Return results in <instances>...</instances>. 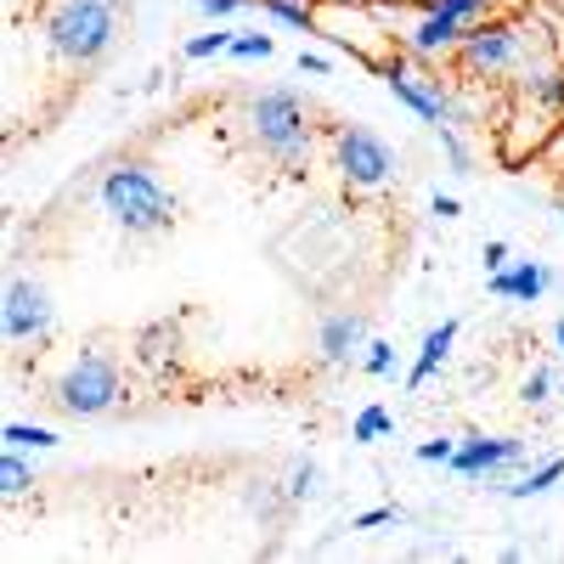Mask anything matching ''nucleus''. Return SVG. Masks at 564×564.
<instances>
[{
    "label": "nucleus",
    "instance_id": "nucleus-1",
    "mask_svg": "<svg viewBox=\"0 0 564 564\" xmlns=\"http://www.w3.org/2000/svg\"><path fill=\"white\" fill-rule=\"evenodd\" d=\"M243 135H249V148L265 164H276L282 175H300L311 164V148H316L311 113L300 102V90H289V85H265L243 102Z\"/></svg>",
    "mask_w": 564,
    "mask_h": 564
},
{
    "label": "nucleus",
    "instance_id": "nucleus-2",
    "mask_svg": "<svg viewBox=\"0 0 564 564\" xmlns=\"http://www.w3.org/2000/svg\"><path fill=\"white\" fill-rule=\"evenodd\" d=\"M124 7H130V0H57V7L45 12V23H40L52 63L97 68L113 45H119Z\"/></svg>",
    "mask_w": 564,
    "mask_h": 564
},
{
    "label": "nucleus",
    "instance_id": "nucleus-3",
    "mask_svg": "<svg viewBox=\"0 0 564 564\" xmlns=\"http://www.w3.org/2000/svg\"><path fill=\"white\" fill-rule=\"evenodd\" d=\"M97 204L119 231H130V238H153V231H170V220H175V193L164 186V175L141 159L108 164V175L97 181Z\"/></svg>",
    "mask_w": 564,
    "mask_h": 564
},
{
    "label": "nucleus",
    "instance_id": "nucleus-4",
    "mask_svg": "<svg viewBox=\"0 0 564 564\" xmlns=\"http://www.w3.org/2000/svg\"><path fill=\"white\" fill-rule=\"evenodd\" d=\"M52 401L68 417H108L124 401V372L108 350H79L52 384Z\"/></svg>",
    "mask_w": 564,
    "mask_h": 564
},
{
    "label": "nucleus",
    "instance_id": "nucleus-5",
    "mask_svg": "<svg viewBox=\"0 0 564 564\" xmlns=\"http://www.w3.org/2000/svg\"><path fill=\"white\" fill-rule=\"evenodd\" d=\"M372 74L384 79V90L423 124H468V113L452 102V90L441 85V74H430V63H412L401 45H395V57H379L372 63Z\"/></svg>",
    "mask_w": 564,
    "mask_h": 564
},
{
    "label": "nucleus",
    "instance_id": "nucleus-6",
    "mask_svg": "<svg viewBox=\"0 0 564 564\" xmlns=\"http://www.w3.org/2000/svg\"><path fill=\"white\" fill-rule=\"evenodd\" d=\"M334 170L350 193H384L401 175V159L372 124H334Z\"/></svg>",
    "mask_w": 564,
    "mask_h": 564
},
{
    "label": "nucleus",
    "instance_id": "nucleus-7",
    "mask_svg": "<svg viewBox=\"0 0 564 564\" xmlns=\"http://www.w3.org/2000/svg\"><path fill=\"white\" fill-rule=\"evenodd\" d=\"M452 63H457L463 74H475V79H497V74L525 68V29L491 12V18H480V23H468V34H463V45H457Z\"/></svg>",
    "mask_w": 564,
    "mask_h": 564
},
{
    "label": "nucleus",
    "instance_id": "nucleus-8",
    "mask_svg": "<svg viewBox=\"0 0 564 564\" xmlns=\"http://www.w3.org/2000/svg\"><path fill=\"white\" fill-rule=\"evenodd\" d=\"M0 334H7V345H34V350L57 334V305H52V289L40 276H7Z\"/></svg>",
    "mask_w": 564,
    "mask_h": 564
},
{
    "label": "nucleus",
    "instance_id": "nucleus-9",
    "mask_svg": "<svg viewBox=\"0 0 564 564\" xmlns=\"http://www.w3.org/2000/svg\"><path fill=\"white\" fill-rule=\"evenodd\" d=\"M525 463H531V441H525V435H463L446 468H452L457 480L502 486L508 468H525Z\"/></svg>",
    "mask_w": 564,
    "mask_h": 564
},
{
    "label": "nucleus",
    "instance_id": "nucleus-10",
    "mask_svg": "<svg viewBox=\"0 0 564 564\" xmlns=\"http://www.w3.org/2000/svg\"><path fill=\"white\" fill-rule=\"evenodd\" d=\"M463 34H468L463 18H452V12H441V7H430V0H423L417 18L395 29V45H401L412 63H430V68H435V63H452V57H457Z\"/></svg>",
    "mask_w": 564,
    "mask_h": 564
},
{
    "label": "nucleus",
    "instance_id": "nucleus-11",
    "mask_svg": "<svg viewBox=\"0 0 564 564\" xmlns=\"http://www.w3.org/2000/svg\"><path fill=\"white\" fill-rule=\"evenodd\" d=\"M553 265L547 260H508L502 271H486V294L502 305H542V294L553 289Z\"/></svg>",
    "mask_w": 564,
    "mask_h": 564
},
{
    "label": "nucleus",
    "instance_id": "nucleus-12",
    "mask_svg": "<svg viewBox=\"0 0 564 564\" xmlns=\"http://www.w3.org/2000/svg\"><path fill=\"white\" fill-rule=\"evenodd\" d=\"M367 350V316L361 311H327L316 327V361L322 367H350Z\"/></svg>",
    "mask_w": 564,
    "mask_h": 564
},
{
    "label": "nucleus",
    "instance_id": "nucleus-13",
    "mask_svg": "<svg viewBox=\"0 0 564 564\" xmlns=\"http://www.w3.org/2000/svg\"><path fill=\"white\" fill-rule=\"evenodd\" d=\"M457 334H463V327H457V316L435 322L430 334H423V345H417V361L406 367V390H423V384H430L435 372L452 361V345H457Z\"/></svg>",
    "mask_w": 564,
    "mask_h": 564
},
{
    "label": "nucleus",
    "instance_id": "nucleus-14",
    "mask_svg": "<svg viewBox=\"0 0 564 564\" xmlns=\"http://www.w3.org/2000/svg\"><path fill=\"white\" fill-rule=\"evenodd\" d=\"M520 102L558 119L564 113V63H525L520 74Z\"/></svg>",
    "mask_w": 564,
    "mask_h": 564
},
{
    "label": "nucleus",
    "instance_id": "nucleus-15",
    "mask_svg": "<svg viewBox=\"0 0 564 564\" xmlns=\"http://www.w3.org/2000/svg\"><path fill=\"white\" fill-rule=\"evenodd\" d=\"M558 480H564V457H542V463H525L520 480H502L497 491H502L508 502H531V497H547Z\"/></svg>",
    "mask_w": 564,
    "mask_h": 564
},
{
    "label": "nucleus",
    "instance_id": "nucleus-16",
    "mask_svg": "<svg viewBox=\"0 0 564 564\" xmlns=\"http://www.w3.org/2000/svg\"><path fill=\"white\" fill-rule=\"evenodd\" d=\"M260 18L294 34H316V0H260Z\"/></svg>",
    "mask_w": 564,
    "mask_h": 564
},
{
    "label": "nucleus",
    "instance_id": "nucleus-17",
    "mask_svg": "<svg viewBox=\"0 0 564 564\" xmlns=\"http://www.w3.org/2000/svg\"><path fill=\"white\" fill-rule=\"evenodd\" d=\"M29 491H34V463H29L18 446H7V452H0V497L18 502V497H29Z\"/></svg>",
    "mask_w": 564,
    "mask_h": 564
},
{
    "label": "nucleus",
    "instance_id": "nucleus-18",
    "mask_svg": "<svg viewBox=\"0 0 564 564\" xmlns=\"http://www.w3.org/2000/svg\"><path fill=\"white\" fill-rule=\"evenodd\" d=\"M390 435H395V417H390V406H379V401L361 406V412L350 417V441H356V446H379V441H390Z\"/></svg>",
    "mask_w": 564,
    "mask_h": 564
},
{
    "label": "nucleus",
    "instance_id": "nucleus-19",
    "mask_svg": "<svg viewBox=\"0 0 564 564\" xmlns=\"http://www.w3.org/2000/svg\"><path fill=\"white\" fill-rule=\"evenodd\" d=\"M0 446H18V452H52V446H63V435L57 430H45V423H7L0 430Z\"/></svg>",
    "mask_w": 564,
    "mask_h": 564
},
{
    "label": "nucleus",
    "instance_id": "nucleus-20",
    "mask_svg": "<svg viewBox=\"0 0 564 564\" xmlns=\"http://www.w3.org/2000/svg\"><path fill=\"white\" fill-rule=\"evenodd\" d=\"M435 141H441L452 175H475V148L463 141V124H435Z\"/></svg>",
    "mask_w": 564,
    "mask_h": 564
},
{
    "label": "nucleus",
    "instance_id": "nucleus-21",
    "mask_svg": "<svg viewBox=\"0 0 564 564\" xmlns=\"http://www.w3.org/2000/svg\"><path fill=\"white\" fill-rule=\"evenodd\" d=\"M231 40H238V34H231L226 23H215L209 34H193V40H186V45H181V57H186V63H209V57H226V52H231Z\"/></svg>",
    "mask_w": 564,
    "mask_h": 564
},
{
    "label": "nucleus",
    "instance_id": "nucleus-22",
    "mask_svg": "<svg viewBox=\"0 0 564 564\" xmlns=\"http://www.w3.org/2000/svg\"><path fill=\"white\" fill-rule=\"evenodd\" d=\"M553 395H558V372H553L547 361H536L525 379H520V401H525V406H547Z\"/></svg>",
    "mask_w": 564,
    "mask_h": 564
},
{
    "label": "nucleus",
    "instance_id": "nucleus-23",
    "mask_svg": "<svg viewBox=\"0 0 564 564\" xmlns=\"http://www.w3.org/2000/svg\"><path fill=\"white\" fill-rule=\"evenodd\" d=\"M226 57H238V63H265V57H276V34H238L231 40V52Z\"/></svg>",
    "mask_w": 564,
    "mask_h": 564
},
{
    "label": "nucleus",
    "instance_id": "nucleus-24",
    "mask_svg": "<svg viewBox=\"0 0 564 564\" xmlns=\"http://www.w3.org/2000/svg\"><path fill=\"white\" fill-rule=\"evenodd\" d=\"M282 491H289L294 502H311L316 491H322V463H294V475H289V486H282Z\"/></svg>",
    "mask_w": 564,
    "mask_h": 564
},
{
    "label": "nucleus",
    "instance_id": "nucleus-25",
    "mask_svg": "<svg viewBox=\"0 0 564 564\" xmlns=\"http://www.w3.org/2000/svg\"><path fill=\"white\" fill-rule=\"evenodd\" d=\"M361 372H372V379H390V372H395V345H390V339H367Z\"/></svg>",
    "mask_w": 564,
    "mask_h": 564
},
{
    "label": "nucleus",
    "instance_id": "nucleus-26",
    "mask_svg": "<svg viewBox=\"0 0 564 564\" xmlns=\"http://www.w3.org/2000/svg\"><path fill=\"white\" fill-rule=\"evenodd\" d=\"M198 18L204 23H226V18H238V12H260V0H193Z\"/></svg>",
    "mask_w": 564,
    "mask_h": 564
},
{
    "label": "nucleus",
    "instance_id": "nucleus-27",
    "mask_svg": "<svg viewBox=\"0 0 564 564\" xmlns=\"http://www.w3.org/2000/svg\"><path fill=\"white\" fill-rule=\"evenodd\" d=\"M430 7H441V12H452V18H463V23H480V18L497 12V0H430Z\"/></svg>",
    "mask_w": 564,
    "mask_h": 564
},
{
    "label": "nucleus",
    "instance_id": "nucleus-28",
    "mask_svg": "<svg viewBox=\"0 0 564 564\" xmlns=\"http://www.w3.org/2000/svg\"><path fill=\"white\" fill-rule=\"evenodd\" d=\"M452 452H457V441H452V435H435V441H423V446H417V463L446 468V463H452Z\"/></svg>",
    "mask_w": 564,
    "mask_h": 564
},
{
    "label": "nucleus",
    "instance_id": "nucleus-29",
    "mask_svg": "<svg viewBox=\"0 0 564 564\" xmlns=\"http://www.w3.org/2000/svg\"><path fill=\"white\" fill-rule=\"evenodd\" d=\"M395 520H401L395 508H367V513H356V520H350V531H384V525H395Z\"/></svg>",
    "mask_w": 564,
    "mask_h": 564
},
{
    "label": "nucleus",
    "instance_id": "nucleus-30",
    "mask_svg": "<svg viewBox=\"0 0 564 564\" xmlns=\"http://www.w3.org/2000/svg\"><path fill=\"white\" fill-rule=\"evenodd\" d=\"M300 74H311V79H327V74H334V63H327L322 52H300V63H294Z\"/></svg>",
    "mask_w": 564,
    "mask_h": 564
},
{
    "label": "nucleus",
    "instance_id": "nucleus-31",
    "mask_svg": "<svg viewBox=\"0 0 564 564\" xmlns=\"http://www.w3.org/2000/svg\"><path fill=\"white\" fill-rule=\"evenodd\" d=\"M430 215H435V220H457V215H463V204H457L452 193H435V198H430Z\"/></svg>",
    "mask_w": 564,
    "mask_h": 564
},
{
    "label": "nucleus",
    "instance_id": "nucleus-32",
    "mask_svg": "<svg viewBox=\"0 0 564 564\" xmlns=\"http://www.w3.org/2000/svg\"><path fill=\"white\" fill-rule=\"evenodd\" d=\"M480 260H486V271H502V265H508V243H502V238H491V243L480 249Z\"/></svg>",
    "mask_w": 564,
    "mask_h": 564
},
{
    "label": "nucleus",
    "instance_id": "nucleus-33",
    "mask_svg": "<svg viewBox=\"0 0 564 564\" xmlns=\"http://www.w3.org/2000/svg\"><path fill=\"white\" fill-rule=\"evenodd\" d=\"M553 350H558V356H564V316H558V322H553Z\"/></svg>",
    "mask_w": 564,
    "mask_h": 564
},
{
    "label": "nucleus",
    "instance_id": "nucleus-34",
    "mask_svg": "<svg viewBox=\"0 0 564 564\" xmlns=\"http://www.w3.org/2000/svg\"><path fill=\"white\" fill-rule=\"evenodd\" d=\"M558 395H564V384H558Z\"/></svg>",
    "mask_w": 564,
    "mask_h": 564
}]
</instances>
